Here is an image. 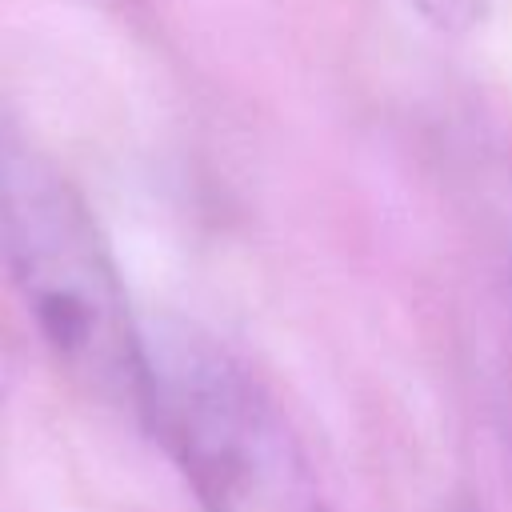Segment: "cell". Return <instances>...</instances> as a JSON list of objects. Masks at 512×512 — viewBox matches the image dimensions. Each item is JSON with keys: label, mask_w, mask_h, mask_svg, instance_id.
I'll use <instances>...</instances> for the list:
<instances>
[{"label": "cell", "mask_w": 512, "mask_h": 512, "mask_svg": "<svg viewBox=\"0 0 512 512\" xmlns=\"http://www.w3.org/2000/svg\"><path fill=\"white\" fill-rule=\"evenodd\" d=\"M0 264L40 340L100 404L144 424V324L76 184L0 124Z\"/></svg>", "instance_id": "cell-1"}, {"label": "cell", "mask_w": 512, "mask_h": 512, "mask_svg": "<svg viewBox=\"0 0 512 512\" xmlns=\"http://www.w3.org/2000/svg\"><path fill=\"white\" fill-rule=\"evenodd\" d=\"M424 20H432L444 32H464L484 16L488 0H408Z\"/></svg>", "instance_id": "cell-3"}, {"label": "cell", "mask_w": 512, "mask_h": 512, "mask_svg": "<svg viewBox=\"0 0 512 512\" xmlns=\"http://www.w3.org/2000/svg\"><path fill=\"white\" fill-rule=\"evenodd\" d=\"M8 384V344H4V332H0V392Z\"/></svg>", "instance_id": "cell-4"}, {"label": "cell", "mask_w": 512, "mask_h": 512, "mask_svg": "<svg viewBox=\"0 0 512 512\" xmlns=\"http://www.w3.org/2000/svg\"><path fill=\"white\" fill-rule=\"evenodd\" d=\"M456 512H480V508H468V504H464V508H456Z\"/></svg>", "instance_id": "cell-5"}, {"label": "cell", "mask_w": 512, "mask_h": 512, "mask_svg": "<svg viewBox=\"0 0 512 512\" xmlns=\"http://www.w3.org/2000/svg\"><path fill=\"white\" fill-rule=\"evenodd\" d=\"M144 364V428L204 512H332L288 412L232 348L156 320Z\"/></svg>", "instance_id": "cell-2"}]
</instances>
